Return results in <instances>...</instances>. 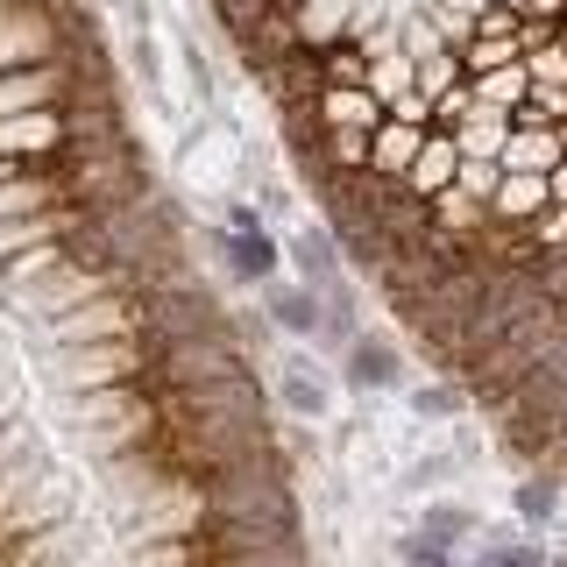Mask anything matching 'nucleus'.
I'll return each mask as SVG.
<instances>
[{
    "instance_id": "nucleus-11",
    "label": "nucleus",
    "mask_w": 567,
    "mask_h": 567,
    "mask_svg": "<svg viewBox=\"0 0 567 567\" xmlns=\"http://www.w3.org/2000/svg\"><path fill=\"white\" fill-rule=\"evenodd\" d=\"M539 567H567V554H554V560H539Z\"/></svg>"
},
{
    "instance_id": "nucleus-5",
    "label": "nucleus",
    "mask_w": 567,
    "mask_h": 567,
    "mask_svg": "<svg viewBox=\"0 0 567 567\" xmlns=\"http://www.w3.org/2000/svg\"><path fill=\"white\" fill-rule=\"evenodd\" d=\"M291 262L306 270V284H312V291H327V284H341V256H333V241L319 235V227H306V235L291 241Z\"/></svg>"
},
{
    "instance_id": "nucleus-8",
    "label": "nucleus",
    "mask_w": 567,
    "mask_h": 567,
    "mask_svg": "<svg viewBox=\"0 0 567 567\" xmlns=\"http://www.w3.org/2000/svg\"><path fill=\"white\" fill-rule=\"evenodd\" d=\"M546 554L532 539H496V546H483V554H475V567H539Z\"/></svg>"
},
{
    "instance_id": "nucleus-7",
    "label": "nucleus",
    "mask_w": 567,
    "mask_h": 567,
    "mask_svg": "<svg viewBox=\"0 0 567 567\" xmlns=\"http://www.w3.org/2000/svg\"><path fill=\"white\" fill-rule=\"evenodd\" d=\"M518 511L532 525H546L560 511V483H554V475H525V483H518Z\"/></svg>"
},
{
    "instance_id": "nucleus-3",
    "label": "nucleus",
    "mask_w": 567,
    "mask_h": 567,
    "mask_svg": "<svg viewBox=\"0 0 567 567\" xmlns=\"http://www.w3.org/2000/svg\"><path fill=\"white\" fill-rule=\"evenodd\" d=\"M398 348L390 341H362V333H354V348H348V383L354 390H398Z\"/></svg>"
},
{
    "instance_id": "nucleus-1",
    "label": "nucleus",
    "mask_w": 567,
    "mask_h": 567,
    "mask_svg": "<svg viewBox=\"0 0 567 567\" xmlns=\"http://www.w3.org/2000/svg\"><path fill=\"white\" fill-rule=\"evenodd\" d=\"M277 398H284V412L291 419H327V377L306 362V354H284V369H277Z\"/></svg>"
},
{
    "instance_id": "nucleus-10",
    "label": "nucleus",
    "mask_w": 567,
    "mask_h": 567,
    "mask_svg": "<svg viewBox=\"0 0 567 567\" xmlns=\"http://www.w3.org/2000/svg\"><path fill=\"white\" fill-rule=\"evenodd\" d=\"M419 412H425V419H454V412H461V390H447V383L419 390Z\"/></svg>"
},
{
    "instance_id": "nucleus-6",
    "label": "nucleus",
    "mask_w": 567,
    "mask_h": 567,
    "mask_svg": "<svg viewBox=\"0 0 567 567\" xmlns=\"http://www.w3.org/2000/svg\"><path fill=\"white\" fill-rule=\"evenodd\" d=\"M419 532H425L433 546H454V539H468V532H475V511H461V504H433Z\"/></svg>"
},
{
    "instance_id": "nucleus-2",
    "label": "nucleus",
    "mask_w": 567,
    "mask_h": 567,
    "mask_svg": "<svg viewBox=\"0 0 567 567\" xmlns=\"http://www.w3.org/2000/svg\"><path fill=\"white\" fill-rule=\"evenodd\" d=\"M220 248H227V270H235L241 284H270V277H277V241H270V227H227Z\"/></svg>"
},
{
    "instance_id": "nucleus-4",
    "label": "nucleus",
    "mask_w": 567,
    "mask_h": 567,
    "mask_svg": "<svg viewBox=\"0 0 567 567\" xmlns=\"http://www.w3.org/2000/svg\"><path fill=\"white\" fill-rule=\"evenodd\" d=\"M270 319L284 333H298V341H312V333H319V291H312V284H277V291H270Z\"/></svg>"
},
{
    "instance_id": "nucleus-9",
    "label": "nucleus",
    "mask_w": 567,
    "mask_h": 567,
    "mask_svg": "<svg viewBox=\"0 0 567 567\" xmlns=\"http://www.w3.org/2000/svg\"><path fill=\"white\" fill-rule=\"evenodd\" d=\"M398 554H404V567H461V560H454V546H433L425 532H412Z\"/></svg>"
}]
</instances>
